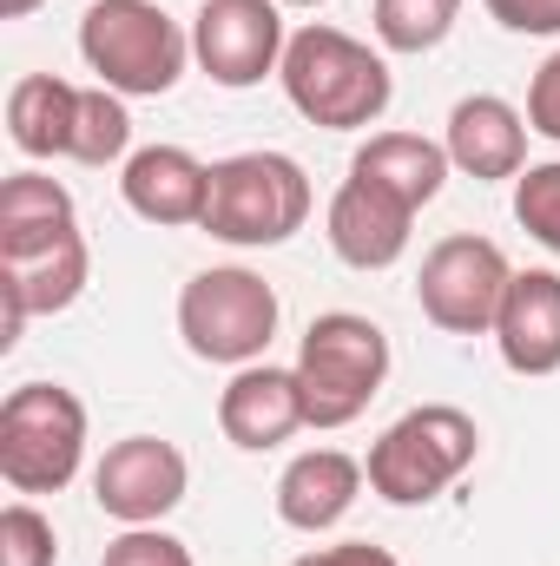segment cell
I'll return each instance as SVG.
<instances>
[{
	"label": "cell",
	"instance_id": "obj_1",
	"mask_svg": "<svg viewBox=\"0 0 560 566\" xmlns=\"http://www.w3.org/2000/svg\"><path fill=\"white\" fill-rule=\"evenodd\" d=\"M278 80H283V99L310 126H323V133H363L396 99L390 60L370 40H356L343 27H323V20H310V27L290 33Z\"/></svg>",
	"mask_w": 560,
	"mask_h": 566
},
{
	"label": "cell",
	"instance_id": "obj_2",
	"mask_svg": "<svg viewBox=\"0 0 560 566\" xmlns=\"http://www.w3.org/2000/svg\"><path fill=\"white\" fill-rule=\"evenodd\" d=\"M481 454V428L455 402H422L403 422H390L370 441V494L390 507H428L442 488H455Z\"/></svg>",
	"mask_w": 560,
	"mask_h": 566
},
{
	"label": "cell",
	"instance_id": "obj_3",
	"mask_svg": "<svg viewBox=\"0 0 560 566\" xmlns=\"http://www.w3.org/2000/svg\"><path fill=\"white\" fill-rule=\"evenodd\" d=\"M290 369H297V389H303V422L350 428L390 382V336L356 310H330L303 329Z\"/></svg>",
	"mask_w": 560,
	"mask_h": 566
},
{
	"label": "cell",
	"instance_id": "obj_4",
	"mask_svg": "<svg viewBox=\"0 0 560 566\" xmlns=\"http://www.w3.org/2000/svg\"><path fill=\"white\" fill-rule=\"evenodd\" d=\"M310 224V178L290 151H238L211 165V198H205V224L218 244L238 251H271L290 244Z\"/></svg>",
	"mask_w": 560,
	"mask_h": 566
},
{
	"label": "cell",
	"instance_id": "obj_5",
	"mask_svg": "<svg viewBox=\"0 0 560 566\" xmlns=\"http://www.w3.org/2000/svg\"><path fill=\"white\" fill-rule=\"evenodd\" d=\"M80 53L120 99H158L191 60V33L158 0H93L80 20Z\"/></svg>",
	"mask_w": 560,
	"mask_h": 566
},
{
	"label": "cell",
	"instance_id": "obj_6",
	"mask_svg": "<svg viewBox=\"0 0 560 566\" xmlns=\"http://www.w3.org/2000/svg\"><path fill=\"white\" fill-rule=\"evenodd\" d=\"M278 290L245 271V264H218V271H198V277L178 290V336L198 363H218V369H251L265 363L271 336H278Z\"/></svg>",
	"mask_w": 560,
	"mask_h": 566
},
{
	"label": "cell",
	"instance_id": "obj_7",
	"mask_svg": "<svg viewBox=\"0 0 560 566\" xmlns=\"http://www.w3.org/2000/svg\"><path fill=\"white\" fill-rule=\"evenodd\" d=\"M86 461V402L60 382H20L0 402V481L13 494H60Z\"/></svg>",
	"mask_w": 560,
	"mask_h": 566
},
{
	"label": "cell",
	"instance_id": "obj_8",
	"mask_svg": "<svg viewBox=\"0 0 560 566\" xmlns=\"http://www.w3.org/2000/svg\"><path fill=\"white\" fill-rule=\"evenodd\" d=\"M508 283H515V264L501 258L495 238L455 231V238H442L422 258L416 296H422V316L442 336H495V316H501Z\"/></svg>",
	"mask_w": 560,
	"mask_h": 566
},
{
	"label": "cell",
	"instance_id": "obj_9",
	"mask_svg": "<svg viewBox=\"0 0 560 566\" xmlns=\"http://www.w3.org/2000/svg\"><path fill=\"white\" fill-rule=\"evenodd\" d=\"M283 46H290V33H283L278 0H205L191 13V60L225 93L265 86L283 66Z\"/></svg>",
	"mask_w": 560,
	"mask_h": 566
},
{
	"label": "cell",
	"instance_id": "obj_10",
	"mask_svg": "<svg viewBox=\"0 0 560 566\" xmlns=\"http://www.w3.org/2000/svg\"><path fill=\"white\" fill-rule=\"evenodd\" d=\"M185 481H191V468H185V454L165 434H126V441H113L100 454L93 501L120 527H158L185 501Z\"/></svg>",
	"mask_w": 560,
	"mask_h": 566
},
{
	"label": "cell",
	"instance_id": "obj_11",
	"mask_svg": "<svg viewBox=\"0 0 560 566\" xmlns=\"http://www.w3.org/2000/svg\"><path fill=\"white\" fill-rule=\"evenodd\" d=\"M323 231H330V251H336L350 271H390V264L409 251L416 205H409V198H396L390 185H376V178H356V171H350V178L336 185V198H330Z\"/></svg>",
	"mask_w": 560,
	"mask_h": 566
},
{
	"label": "cell",
	"instance_id": "obj_12",
	"mask_svg": "<svg viewBox=\"0 0 560 566\" xmlns=\"http://www.w3.org/2000/svg\"><path fill=\"white\" fill-rule=\"evenodd\" d=\"M126 205L145 224L178 231V224H205V198H211V165L191 158L185 145H139L120 171Z\"/></svg>",
	"mask_w": 560,
	"mask_h": 566
},
{
	"label": "cell",
	"instance_id": "obj_13",
	"mask_svg": "<svg viewBox=\"0 0 560 566\" xmlns=\"http://www.w3.org/2000/svg\"><path fill=\"white\" fill-rule=\"evenodd\" d=\"M448 165L468 171L475 185H495V178H521L528 171V113H515L501 93H468L455 113H448Z\"/></svg>",
	"mask_w": 560,
	"mask_h": 566
},
{
	"label": "cell",
	"instance_id": "obj_14",
	"mask_svg": "<svg viewBox=\"0 0 560 566\" xmlns=\"http://www.w3.org/2000/svg\"><path fill=\"white\" fill-rule=\"evenodd\" d=\"M218 428L231 448L245 454H265V448H283L303 422V389H297V369H271V363H251L225 382L218 396Z\"/></svg>",
	"mask_w": 560,
	"mask_h": 566
},
{
	"label": "cell",
	"instance_id": "obj_15",
	"mask_svg": "<svg viewBox=\"0 0 560 566\" xmlns=\"http://www.w3.org/2000/svg\"><path fill=\"white\" fill-rule=\"evenodd\" d=\"M495 349L515 376L560 369V271H515L495 316Z\"/></svg>",
	"mask_w": 560,
	"mask_h": 566
},
{
	"label": "cell",
	"instance_id": "obj_16",
	"mask_svg": "<svg viewBox=\"0 0 560 566\" xmlns=\"http://www.w3.org/2000/svg\"><path fill=\"white\" fill-rule=\"evenodd\" d=\"M363 481H370V474H363L356 454H343V448H310V454H297L278 474V521L297 527V534H330V527L356 507Z\"/></svg>",
	"mask_w": 560,
	"mask_h": 566
},
{
	"label": "cell",
	"instance_id": "obj_17",
	"mask_svg": "<svg viewBox=\"0 0 560 566\" xmlns=\"http://www.w3.org/2000/svg\"><path fill=\"white\" fill-rule=\"evenodd\" d=\"M66 238H80L73 191L46 171H13L0 185V264H27L40 251H60Z\"/></svg>",
	"mask_w": 560,
	"mask_h": 566
},
{
	"label": "cell",
	"instance_id": "obj_18",
	"mask_svg": "<svg viewBox=\"0 0 560 566\" xmlns=\"http://www.w3.org/2000/svg\"><path fill=\"white\" fill-rule=\"evenodd\" d=\"M86 271H93L86 238H66L60 251H40V258H27V264H0V303H7L0 349L20 343V323H27V316H60V310H73L80 290H86Z\"/></svg>",
	"mask_w": 560,
	"mask_h": 566
},
{
	"label": "cell",
	"instance_id": "obj_19",
	"mask_svg": "<svg viewBox=\"0 0 560 566\" xmlns=\"http://www.w3.org/2000/svg\"><path fill=\"white\" fill-rule=\"evenodd\" d=\"M73 126H80V86L60 73H27L7 93V139L27 158H73Z\"/></svg>",
	"mask_w": 560,
	"mask_h": 566
},
{
	"label": "cell",
	"instance_id": "obj_20",
	"mask_svg": "<svg viewBox=\"0 0 560 566\" xmlns=\"http://www.w3.org/2000/svg\"><path fill=\"white\" fill-rule=\"evenodd\" d=\"M350 171L390 185L396 198H409L422 211V205L442 191V178H448V151L435 139H422V133H376V139L350 158Z\"/></svg>",
	"mask_w": 560,
	"mask_h": 566
},
{
	"label": "cell",
	"instance_id": "obj_21",
	"mask_svg": "<svg viewBox=\"0 0 560 566\" xmlns=\"http://www.w3.org/2000/svg\"><path fill=\"white\" fill-rule=\"evenodd\" d=\"M462 20V0H376L370 27L383 40V53H435Z\"/></svg>",
	"mask_w": 560,
	"mask_h": 566
},
{
	"label": "cell",
	"instance_id": "obj_22",
	"mask_svg": "<svg viewBox=\"0 0 560 566\" xmlns=\"http://www.w3.org/2000/svg\"><path fill=\"white\" fill-rule=\"evenodd\" d=\"M133 113L113 86H80V126H73V158L80 165H113L133 158Z\"/></svg>",
	"mask_w": 560,
	"mask_h": 566
},
{
	"label": "cell",
	"instance_id": "obj_23",
	"mask_svg": "<svg viewBox=\"0 0 560 566\" xmlns=\"http://www.w3.org/2000/svg\"><path fill=\"white\" fill-rule=\"evenodd\" d=\"M515 224H521L541 251L560 258V158L528 165V171L515 178Z\"/></svg>",
	"mask_w": 560,
	"mask_h": 566
},
{
	"label": "cell",
	"instance_id": "obj_24",
	"mask_svg": "<svg viewBox=\"0 0 560 566\" xmlns=\"http://www.w3.org/2000/svg\"><path fill=\"white\" fill-rule=\"evenodd\" d=\"M53 560H60L53 521L33 501H7L0 507V566H53Z\"/></svg>",
	"mask_w": 560,
	"mask_h": 566
},
{
	"label": "cell",
	"instance_id": "obj_25",
	"mask_svg": "<svg viewBox=\"0 0 560 566\" xmlns=\"http://www.w3.org/2000/svg\"><path fill=\"white\" fill-rule=\"evenodd\" d=\"M100 566H191V547L165 527H126L120 541H106Z\"/></svg>",
	"mask_w": 560,
	"mask_h": 566
},
{
	"label": "cell",
	"instance_id": "obj_26",
	"mask_svg": "<svg viewBox=\"0 0 560 566\" xmlns=\"http://www.w3.org/2000/svg\"><path fill=\"white\" fill-rule=\"evenodd\" d=\"M528 133L560 145V53H548L528 80Z\"/></svg>",
	"mask_w": 560,
	"mask_h": 566
},
{
	"label": "cell",
	"instance_id": "obj_27",
	"mask_svg": "<svg viewBox=\"0 0 560 566\" xmlns=\"http://www.w3.org/2000/svg\"><path fill=\"white\" fill-rule=\"evenodd\" d=\"M508 33H535V40H548L560 33V0H481Z\"/></svg>",
	"mask_w": 560,
	"mask_h": 566
},
{
	"label": "cell",
	"instance_id": "obj_28",
	"mask_svg": "<svg viewBox=\"0 0 560 566\" xmlns=\"http://www.w3.org/2000/svg\"><path fill=\"white\" fill-rule=\"evenodd\" d=\"M290 566H403L390 547H370V541H343V547H317V554H303V560Z\"/></svg>",
	"mask_w": 560,
	"mask_h": 566
},
{
	"label": "cell",
	"instance_id": "obj_29",
	"mask_svg": "<svg viewBox=\"0 0 560 566\" xmlns=\"http://www.w3.org/2000/svg\"><path fill=\"white\" fill-rule=\"evenodd\" d=\"M33 7H40V0H0V20H27Z\"/></svg>",
	"mask_w": 560,
	"mask_h": 566
},
{
	"label": "cell",
	"instance_id": "obj_30",
	"mask_svg": "<svg viewBox=\"0 0 560 566\" xmlns=\"http://www.w3.org/2000/svg\"><path fill=\"white\" fill-rule=\"evenodd\" d=\"M278 7H323V0H278Z\"/></svg>",
	"mask_w": 560,
	"mask_h": 566
}]
</instances>
